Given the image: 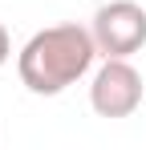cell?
<instances>
[{
	"label": "cell",
	"mask_w": 146,
	"mask_h": 150,
	"mask_svg": "<svg viewBox=\"0 0 146 150\" xmlns=\"http://www.w3.org/2000/svg\"><path fill=\"white\" fill-rule=\"evenodd\" d=\"M89 33L97 41V53H106V57H130V53L142 49V41H146V8L134 4V0L101 4Z\"/></svg>",
	"instance_id": "obj_3"
},
{
	"label": "cell",
	"mask_w": 146,
	"mask_h": 150,
	"mask_svg": "<svg viewBox=\"0 0 146 150\" xmlns=\"http://www.w3.org/2000/svg\"><path fill=\"white\" fill-rule=\"evenodd\" d=\"M8 53H12V41H8V28L0 25V65L8 61Z\"/></svg>",
	"instance_id": "obj_4"
},
{
	"label": "cell",
	"mask_w": 146,
	"mask_h": 150,
	"mask_svg": "<svg viewBox=\"0 0 146 150\" xmlns=\"http://www.w3.org/2000/svg\"><path fill=\"white\" fill-rule=\"evenodd\" d=\"M89 105L97 118H130L142 105V77L126 57H106L89 85Z\"/></svg>",
	"instance_id": "obj_2"
},
{
	"label": "cell",
	"mask_w": 146,
	"mask_h": 150,
	"mask_svg": "<svg viewBox=\"0 0 146 150\" xmlns=\"http://www.w3.org/2000/svg\"><path fill=\"white\" fill-rule=\"evenodd\" d=\"M97 57V41L89 28L81 25H53L28 37V45L16 57V73H21L24 89L53 98L61 89H69L73 81L89 73Z\"/></svg>",
	"instance_id": "obj_1"
}]
</instances>
